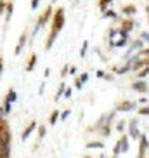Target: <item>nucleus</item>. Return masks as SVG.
I'll return each mask as SVG.
<instances>
[{"label":"nucleus","instance_id":"cd10ccee","mask_svg":"<svg viewBox=\"0 0 149 158\" xmlns=\"http://www.w3.org/2000/svg\"><path fill=\"white\" fill-rule=\"evenodd\" d=\"M5 9H7V2L5 0H0V16L5 14Z\"/></svg>","mask_w":149,"mask_h":158},{"label":"nucleus","instance_id":"72a5a7b5","mask_svg":"<svg viewBox=\"0 0 149 158\" xmlns=\"http://www.w3.org/2000/svg\"><path fill=\"white\" fill-rule=\"evenodd\" d=\"M70 113H71V110H64L63 113H61V120H66V118L70 117Z\"/></svg>","mask_w":149,"mask_h":158},{"label":"nucleus","instance_id":"b1692460","mask_svg":"<svg viewBox=\"0 0 149 158\" xmlns=\"http://www.w3.org/2000/svg\"><path fill=\"white\" fill-rule=\"evenodd\" d=\"M125 120H118V122H116V127H114V129H116V131L120 132V134H125Z\"/></svg>","mask_w":149,"mask_h":158},{"label":"nucleus","instance_id":"7ed1b4c3","mask_svg":"<svg viewBox=\"0 0 149 158\" xmlns=\"http://www.w3.org/2000/svg\"><path fill=\"white\" fill-rule=\"evenodd\" d=\"M137 106H139V104L135 103V101H130V99H123V101H120V103H116L114 110H116V111H121V113H130V111L137 110Z\"/></svg>","mask_w":149,"mask_h":158},{"label":"nucleus","instance_id":"dca6fc26","mask_svg":"<svg viewBox=\"0 0 149 158\" xmlns=\"http://www.w3.org/2000/svg\"><path fill=\"white\" fill-rule=\"evenodd\" d=\"M118 31H120V28H114V26H111L109 30H107V42H109V44H113V42H114Z\"/></svg>","mask_w":149,"mask_h":158},{"label":"nucleus","instance_id":"393cba45","mask_svg":"<svg viewBox=\"0 0 149 158\" xmlns=\"http://www.w3.org/2000/svg\"><path fill=\"white\" fill-rule=\"evenodd\" d=\"M87 50H88V42H83V45H82V49H80V57L82 59H85V56H87Z\"/></svg>","mask_w":149,"mask_h":158},{"label":"nucleus","instance_id":"a19ab883","mask_svg":"<svg viewBox=\"0 0 149 158\" xmlns=\"http://www.w3.org/2000/svg\"><path fill=\"white\" fill-rule=\"evenodd\" d=\"M146 12H147V23H149V5H146Z\"/></svg>","mask_w":149,"mask_h":158},{"label":"nucleus","instance_id":"f03ea898","mask_svg":"<svg viewBox=\"0 0 149 158\" xmlns=\"http://www.w3.org/2000/svg\"><path fill=\"white\" fill-rule=\"evenodd\" d=\"M52 16H54V9H52V5H49L47 9H45V12L40 14V18H38V21H36L35 28H33V35L38 33V31H40V28H42L45 23H49V19L52 18Z\"/></svg>","mask_w":149,"mask_h":158},{"label":"nucleus","instance_id":"9b49d317","mask_svg":"<svg viewBox=\"0 0 149 158\" xmlns=\"http://www.w3.org/2000/svg\"><path fill=\"white\" fill-rule=\"evenodd\" d=\"M120 143H121V153H128V150H130V137H128V134H121Z\"/></svg>","mask_w":149,"mask_h":158},{"label":"nucleus","instance_id":"a211bd4d","mask_svg":"<svg viewBox=\"0 0 149 158\" xmlns=\"http://www.w3.org/2000/svg\"><path fill=\"white\" fill-rule=\"evenodd\" d=\"M135 76H137V80H146V78L149 76V66L142 68L141 71H137V73H135Z\"/></svg>","mask_w":149,"mask_h":158},{"label":"nucleus","instance_id":"2f4dec72","mask_svg":"<svg viewBox=\"0 0 149 158\" xmlns=\"http://www.w3.org/2000/svg\"><path fill=\"white\" fill-rule=\"evenodd\" d=\"M95 75H97V78H106V71H104V69H97V71H95Z\"/></svg>","mask_w":149,"mask_h":158},{"label":"nucleus","instance_id":"4468645a","mask_svg":"<svg viewBox=\"0 0 149 158\" xmlns=\"http://www.w3.org/2000/svg\"><path fill=\"white\" fill-rule=\"evenodd\" d=\"M36 61H38V56H36V54H31V56H29L28 63H26V71H33V69H35Z\"/></svg>","mask_w":149,"mask_h":158},{"label":"nucleus","instance_id":"412c9836","mask_svg":"<svg viewBox=\"0 0 149 158\" xmlns=\"http://www.w3.org/2000/svg\"><path fill=\"white\" fill-rule=\"evenodd\" d=\"M111 131H113V125H106V127H102L99 131V136L101 137H107V136L111 134Z\"/></svg>","mask_w":149,"mask_h":158},{"label":"nucleus","instance_id":"2eb2a0df","mask_svg":"<svg viewBox=\"0 0 149 158\" xmlns=\"http://www.w3.org/2000/svg\"><path fill=\"white\" fill-rule=\"evenodd\" d=\"M113 2L114 0H99V2H97V7H99L101 12H106L107 9H109V5H113Z\"/></svg>","mask_w":149,"mask_h":158},{"label":"nucleus","instance_id":"473e14b6","mask_svg":"<svg viewBox=\"0 0 149 158\" xmlns=\"http://www.w3.org/2000/svg\"><path fill=\"white\" fill-rule=\"evenodd\" d=\"M137 104H139V106H147V97H139Z\"/></svg>","mask_w":149,"mask_h":158},{"label":"nucleus","instance_id":"0eeeda50","mask_svg":"<svg viewBox=\"0 0 149 158\" xmlns=\"http://www.w3.org/2000/svg\"><path fill=\"white\" fill-rule=\"evenodd\" d=\"M36 127H38V125H36V122H35V120H31V122H29V124L24 127V131H23V134H21V141H26V139H28L29 136H31V134L35 132Z\"/></svg>","mask_w":149,"mask_h":158},{"label":"nucleus","instance_id":"f257e3e1","mask_svg":"<svg viewBox=\"0 0 149 158\" xmlns=\"http://www.w3.org/2000/svg\"><path fill=\"white\" fill-rule=\"evenodd\" d=\"M64 23H66V18H64V9L59 7L57 11H54V16H52V24H50V31H49V37H47V44H45V50L52 49L54 42H56L57 35L61 33Z\"/></svg>","mask_w":149,"mask_h":158},{"label":"nucleus","instance_id":"6e6552de","mask_svg":"<svg viewBox=\"0 0 149 158\" xmlns=\"http://www.w3.org/2000/svg\"><path fill=\"white\" fill-rule=\"evenodd\" d=\"M26 40H28V31H23L21 37H19V42H17V45H16V49H14V54H16V56L21 54L23 47L26 45Z\"/></svg>","mask_w":149,"mask_h":158},{"label":"nucleus","instance_id":"ea45409f","mask_svg":"<svg viewBox=\"0 0 149 158\" xmlns=\"http://www.w3.org/2000/svg\"><path fill=\"white\" fill-rule=\"evenodd\" d=\"M5 117V111H4V108H2V106H0V118H4Z\"/></svg>","mask_w":149,"mask_h":158},{"label":"nucleus","instance_id":"1a4fd4ad","mask_svg":"<svg viewBox=\"0 0 149 158\" xmlns=\"http://www.w3.org/2000/svg\"><path fill=\"white\" fill-rule=\"evenodd\" d=\"M134 26H135V21L132 19V18H125V19H121V30H125V31H132L134 30Z\"/></svg>","mask_w":149,"mask_h":158},{"label":"nucleus","instance_id":"f8f14e48","mask_svg":"<svg viewBox=\"0 0 149 158\" xmlns=\"http://www.w3.org/2000/svg\"><path fill=\"white\" fill-rule=\"evenodd\" d=\"M102 18H106V19H113V21H121V16L114 9H107L106 12L102 14Z\"/></svg>","mask_w":149,"mask_h":158},{"label":"nucleus","instance_id":"79ce46f5","mask_svg":"<svg viewBox=\"0 0 149 158\" xmlns=\"http://www.w3.org/2000/svg\"><path fill=\"white\" fill-rule=\"evenodd\" d=\"M83 158H94V156H90V155H85V156H83Z\"/></svg>","mask_w":149,"mask_h":158},{"label":"nucleus","instance_id":"423d86ee","mask_svg":"<svg viewBox=\"0 0 149 158\" xmlns=\"http://www.w3.org/2000/svg\"><path fill=\"white\" fill-rule=\"evenodd\" d=\"M121 14L125 18H134L135 14H137V5L135 4H125V5L121 7Z\"/></svg>","mask_w":149,"mask_h":158},{"label":"nucleus","instance_id":"e433bc0d","mask_svg":"<svg viewBox=\"0 0 149 158\" xmlns=\"http://www.w3.org/2000/svg\"><path fill=\"white\" fill-rule=\"evenodd\" d=\"M2 71H4V59H2V56H0V76H2Z\"/></svg>","mask_w":149,"mask_h":158},{"label":"nucleus","instance_id":"ddd939ff","mask_svg":"<svg viewBox=\"0 0 149 158\" xmlns=\"http://www.w3.org/2000/svg\"><path fill=\"white\" fill-rule=\"evenodd\" d=\"M130 42L132 38H118V40H114V49H125L130 45Z\"/></svg>","mask_w":149,"mask_h":158},{"label":"nucleus","instance_id":"4be33fe9","mask_svg":"<svg viewBox=\"0 0 149 158\" xmlns=\"http://www.w3.org/2000/svg\"><path fill=\"white\" fill-rule=\"evenodd\" d=\"M139 38H141L146 45H149V31H146V30H141V33H139Z\"/></svg>","mask_w":149,"mask_h":158},{"label":"nucleus","instance_id":"7c9ffc66","mask_svg":"<svg viewBox=\"0 0 149 158\" xmlns=\"http://www.w3.org/2000/svg\"><path fill=\"white\" fill-rule=\"evenodd\" d=\"M71 96H73V89L66 87V90H64V97H66V99H71Z\"/></svg>","mask_w":149,"mask_h":158},{"label":"nucleus","instance_id":"f704fd0d","mask_svg":"<svg viewBox=\"0 0 149 158\" xmlns=\"http://www.w3.org/2000/svg\"><path fill=\"white\" fill-rule=\"evenodd\" d=\"M75 89H78V90H82V89H83V83L80 82L78 78H76V80H75Z\"/></svg>","mask_w":149,"mask_h":158},{"label":"nucleus","instance_id":"5701e85b","mask_svg":"<svg viewBox=\"0 0 149 158\" xmlns=\"http://www.w3.org/2000/svg\"><path fill=\"white\" fill-rule=\"evenodd\" d=\"M137 115L139 117H149V106H139Z\"/></svg>","mask_w":149,"mask_h":158},{"label":"nucleus","instance_id":"aec40b11","mask_svg":"<svg viewBox=\"0 0 149 158\" xmlns=\"http://www.w3.org/2000/svg\"><path fill=\"white\" fill-rule=\"evenodd\" d=\"M64 90H66V83L63 82L61 85H59V90L56 92V96H54V101H59V99L64 96Z\"/></svg>","mask_w":149,"mask_h":158},{"label":"nucleus","instance_id":"20e7f679","mask_svg":"<svg viewBox=\"0 0 149 158\" xmlns=\"http://www.w3.org/2000/svg\"><path fill=\"white\" fill-rule=\"evenodd\" d=\"M127 134L130 139H137V141H139L141 131H139V120H137V118H132L127 124Z\"/></svg>","mask_w":149,"mask_h":158},{"label":"nucleus","instance_id":"6ab92c4d","mask_svg":"<svg viewBox=\"0 0 149 158\" xmlns=\"http://www.w3.org/2000/svg\"><path fill=\"white\" fill-rule=\"evenodd\" d=\"M59 118H61V113H59L57 110H54L52 113H50V117H49V124H50V125H56Z\"/></svg>","mask_w":149,"mask_h":158},{"label":"nucleus","instance_id":"c756f323","mask_svg":"<svg viewBox=\"0 0 149 158\" xmlns=\"http://www.w3.org/2000/svg\"><path fill=\"white\" fill-rule=\"evenodd\" d=\"M45 125H38V137L40 139H43V136H45Z\"/></svg>","mask_w":149,"mask_h":158},{"label":"nucleus","instance_id":"bb28decb","mask_svg":"<svg viewBox=\"0 0 149 158\" xmlns=\"http://www.w3.org/2000/svg\"><path fill=\"white\" fill-rule=\"evenodd\" d=\"M78 80H80L82 83H87V82H88V73H87V71H83V73L78 76Z\"/></svg>","mask_w":149,"mask_h":158},{"label":"nucleus","instance_id":"f3484780","mask_svg":"<svg viewBox=\"0 0 149 158\" xmlns=\"http://www.w3.org/2000/svg\"><path fill=\"white\" fill-rule=\"evenodd\" d=\"M16 99H17V92H16V89H9L7 96H5V99L4 101H7V103H16Z\"/></svg>","mask_w":149,"mask_h":158},{"label":"nucleus","instance_id":"c85d7f7f","mask_svg":"<svg viewBox=\"0 0 149 158\" xmlns=\"http://www.w3.org/2000/svg\"><path fill=\"white\" fill-rule=\"evenodd\" d=\"M11 110H12V104L7 103V101H4V111H5V115H9V113H11Z\"/></svg>","mask_w":149,"mask_h":158},{"label":"nucleus","instance_id":"4c0bfd02","mask_svg":"<svg viewBox=\"0 0 149 158\" xmlns=\"http://www.w3.org/2000/svg\"><path fill=\"white\" fill-rule=\"evenodd\" d=\"M76 73V66H71L70 68V75H75Z\"/></svg>","mask_w":149,"mask_h":158},{"label":"nucleus","instance_id":"58836bf2","mask_svg":"<svg viewBox=\"0 0 149 158\" xmlns=\"http://www.w3.org/2000/svg\"><path fill=\"white\" fill-rule=\"evenodd\" d=\"M113 78H114V76L111 75V73H107V75H106V78H104V80H107V82H111V80H113Z\"/></svg>","mask_w":149,"mask_h":158},{"label":"nucleus","instance_id":"9d476101","mask_svg":"<svg viewBox=\"0 0 149 158\" xmlns=\"http://www.w3.org/2000/svg\"><path fill=\"white\" fill-rule=\"evenodd\" d=\"M104 146H106V144H104L102 141H99V139L85 143V148H87V150H104Z\"/></svg>","mask_w":149,"mask_h":158},{"label":"nucleus","instance_id":"a878e982","mask_svg":"<svg viewBox=\"0 0 149 158\" xmlns=\"http://www.w3.org/2000/svg\"><path fill=\"white\" fill-rule=\"evenodd\" d=\"M12 16V2H7V9H5V21L11 19Z\"/></svg>","mask_w":149,"mask_h":158},{"label":"nucleus","instance_id":"c9c22d12","mask_svg":"<svg viewBox=\"0 0 149 158\" xmlns=\"http://www.w3.org/2000/svg\"><path fill=\"white\" fill-rule=\"evenodd\" d=\"M38 5H40V0H31V9H33V11L38 9Z\"/></svg>","mask_w":149,"mask_h":158},{"label":"nucleus","instance_id":"39448f33","mask_svg":"<svg viewBox=\"0 0 149 158\" xmlns=\"http://www.w3.org/2000/svg\"><path fill=\"white\" fill-rule=\"evenodd\" d=\"M130 87H132V90H135L137 94H147L149 92V85L146 80H134Z\"/></svg>","mask_w":149,"mask_h":158}]
</instances>
